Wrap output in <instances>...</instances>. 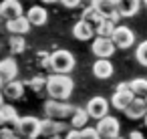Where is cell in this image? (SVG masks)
Here are the masks:
<instances>
[{"mask_svg":"<svg viewBox=\"0 0 147 139\" xmlns=\"http://www.w3.org/2000/svg\"><path fill=\"white\" fill-rule=\"evenodd\" d=\"M95 127H97V131H99V135H101L103 139H115V137H119V131H121L119 119H115V117H111V115L99 119Z\"/></svg>","mask_w":147,"mask_h":139,"instance_id":"8","label":"cell"},{"mask_svg":"<svg viewBox=\"0 0 147 139\" xmlns=\"http://www.w3.org/2000/svg\"><path fill=\"white\" fill-rule=\"evenodd\" d=\"M26 16H28V20H30L32 26H42V24H47V20H49V12H47V8L40 6V4L30 6V8L26 10Z\"/></svg>","mask_w":147,"mask_h":139,"instance_id":"18","label":"cell"},{"mask_svg":"<svg viewBox=\"0 0 147 139\" xmlns=\"http://www.w3.org/2000/svg\"><path fill=\"white\" fill-rule=\"evenodd\" d=\"M20 14H24L22 0H2V2H0V16L2 18L10 20V18L20 16Z\"/></svg>","mask_w":147,"mask_h":139,"instance_id":"11","label":"cell"},{"mask_svg":"<svg viewBox=\"0 0 147 139\" xmlns=\"http://www.w3.org/2000/svg\"><path fill=\"white\" fill-rule=\"evenodd\" d=\"M14 139H22V137H20V135H16V137H14Z\"/></svg>","mask_w":147,"mask_h":139,"instance_id":"38","label":"cell"},{"mask_svg":"<svg viewBox=\"0 0 147 139\" xmlns=\"http://www.w3.org/2000/svg\"><path fill=\"white\" fill-rule=\"evenodd\" d=\"M143 4H145V6H147V0H143Z\"/></svg>","mask_w":147,"mask_h":139,"instance_id":"40","label":"cell"},{"mask_svg":"<svg viewBox=\"0 0 147 139\" xmlns=\"http://www.w3.org/2000/svg\"><path fill=\"white\" fill-rule=\"evenodd\" d=\"M143 119H145V127H147V115H145V117H143Z\"/></svg>","mask_w":147,"mask_h":139,"instance_id":"37","label":"cell"},{"mask_svg":"<svg viewBox=\"0 0 147 139\" xmlns=\"http://www.w3.org/2000/svg\"><path fill=\"white\" fill-rule=\"evenodd\" d=\"M30 20H28V16L26 14H20V16H16V18H10V20H6V30L10 32V34H26L28 30H30Z\"/></svg>","mask_w":147,"mask_h":139,"instance_id":"14","label":"cell"},{"mask_svg":"<svg viewBox=\"0 0 147 139\" xmlns=\"http://www.w3.org/2000/svg\"><path fill=\"white\" fill-rule=\"evenodd\" d=\"M4 101H6V99H4V95H2V91H0V107H2V105H4Z\"/></svg>","mask_w":147,"mask_h":139,"instance_id":"33","label":"cell"},{"mask_svg":"<svg viewBox=\"0 0 147 139\" xmlns=\"http://www.w3.org/2000/svg\"><path fill=\"white\" fill-rule=\"evenodd\" d=\"M91 51L97 59H111L113 53L117 51V45L111 36H97L91 45Z\"/></svg>","mask_w":147,"mask_h":139,"instance_id":"7","label":"cell"},{"mask_svg":"<svg viewBox=\"0 0 147 139\" xmlns=\"http://www.w3.org/2000/svg\"><path fill=\"white\" fill-rule=\"evenodd\" d=\"M28 87L34 93H42V91H47V79L45 77H32L28 81Z\"/></svg>","mask_w":147,"mask_h":139,"instance_id":"27","label":"cell"},{"mask_svg":"<svg viewBox=\"0 0 147 139\" xmlns=\"http://www.w3.org/2000/svg\"><path fill=\"white\" fill-rule=\"evenodd\" d=\"M0 91H2V81H0Z\"/></svg>","mask_w":147,"mask_h":139,"instance_id":"39","label":"cell"},{"mask_svg":"<svg viewBox=\"0 0 147 139\" xmlns=\"http://www.w3.org/2000/svg\"><path fill=\"white\" fill-rule=\"evenodd\" d=\"M59 2L65 6V8H77L83 4V0H59Z\"/></svg>","mask_w":147,"mask_h":139,"instance_id":"30","label":"cell"},{"mask_svg":"<svg viewBox=\"0 0 147 139\" xmlns=\"http://www.w3.org/2000/svg\"><path fill=\"white\" fill-rule=\"evenodd\" d=\"M8 47H10V53H14V55L24 53V51H26L24 34H10V38H8Z\"/></svg>","mask_w":147,"mask_h":139,"instance_id":"24","label":"cell"},{"mask_svg":"<svg viewBox=\"0 0 147 139\" xmlns=\"http://www.w3.org/2000/svg\"><path fill=\"white\" fill-rule=\"evenodd\" d=\"M89 119H91V115L87 113V109L77 107V109H75V113H73V117L69 119V123H71V127H73V129H83V127H87Z\"/></svg>","mask_w":147,"mask_h":139,"instance_id":"21","label":"cell"},{"mask_svg":"<svg viewBox=\"0 0 147 139\" xmlns=\"http://www.w3.org/2000/svg\"><path fill=\"white\" fill-rule=\"evenodd\" d=\"M123 113H125V117H129V119H143V117L147 115V101H145V97H135V99L131 101V105H129Z\"/></svg>","mask_w":147,"mask_h":139,"instance_id":"15","label":"cell"},{"mask_svg":"<svg viewBox=\"0 0 147 139\" xmlns=\"http://www.w3.org/2000/svg\"><path fill=\"white\" fill-rule=\"evenodd\" d=\"M40 123H42V119L28 115V117H20L14 129L22 139H32V137H40Z\"/></svg>","mask_w":147,"mask_h":139,"instance_id":"5","label":"cell"},{"mask_svg":"<svg viewBox=\"0 0 147 139\" xmlns=\"http://www.w3.org/2000/svg\"><path fill=\"white\" fill-rule=\"evenodd\" d=\"M75 105H71L69 101H59V99H51L45 103V115L53 117V119H71L75 113Z\"/></svg>","mask_w":147,"mask_h":139,"instance_id":"3","label":"cell"},{"mask_svg":"<svg viewBox=\"0 0 147 139\" xmlns=\"http://www.w3.org/2000/svg\"><path fill=\"white\" fill-rule=\"evenodd\" d=\"M135 97H137V95L131 91L129 83H119L117 89H115V93H113V97H111V105H113V109H117V111H125V109L131 105V101H133Z\"/></svg>","mask_w":147,"mask_h":139,"instance_id":"4","label":"cell"},{"mask_svg":"<svg viewBox=\"0 0 147 139\" xmlns=\"http://www.w3.org/2000/svg\"><path fill=\"white\" fill-rule=\"evenodd\" d=\"M129 87H131V91L137 97H145L147 95V79H133V81H129Z\"/></svg>","mask_w":147,"mask_h":139,"instance_id":"26","label":"cell"},{"mask_svg":"<svg viewBox=\"0 0 147 139\" xmlns=\"http://www.w3.org/2000/svg\"><path fill=\"white\" fill-rule=\"evenodd\" d=\"M135 59L139 61V65L147 67V40H143L141 45H137V51H135Z\"/></svg>","mask_w":147,"mask_h":139,"instance_id":"28","label":"cell"},{"mask_svg":"<svg viewBox=\"0 0 147 139\" xmlns=\"http://www.w3.org/2000/svg\"><path fill=\"white\" fill-rule=\"evenodd\" d=\"M97 34V30H95V26L91 24V22H87V20H79L75 26H73V36L77 38V40H91L93 36Z\"/></svg>","mask_w":147,"mask_h":139,"instance_id":"17","label":"cell"},{"mask_svg":"<svg viewBox=\"0 0 147 139\" xmlns=\"http://www.w3.org/2000/svg\"><path fill=\"white\" fill-rule=\"evenodd\" d=\"M115 4H117V10L121 12V16L129 18V16H135L139 12L141 0H115Z\"/></svg>","mask_w":147,"mask_h":139,"instance_id":"19","label":"cell"},{"mask_svg":"<svg viewBox=\"0 0 147 139\" xmlns=\"http://www.w3.org/2000/svg\"><path fill=\"white\" fill-rule=\"evenodd\" d=\"M53 73H63V75H69L73 69H75V55L67 49H59L55 53H51V67H49Z\"/></svg>","mask_w":147,"mask_h":139,"instance_id":"2","label":"cell"},{"mask_svg":"<svg viewBox=\"0 0 147 139\" xmlns=\"http://www.w3.org/2000/svg\"><path fill=\"white\" fill-rule=\"evenodd\" d=\"M81 133H83V139H103V137L99 135L97 127H83Z\"/></svg>","mask_w":147,"mask_h":139,"instance_id":"29","label":"cell"},{"mask_svg":"<svg viewBox=\"0 0 147 139\" xmlns=\"http://www.w3.org/2000/svg\"><path fill=\"white\" fill-rule=\"evenodd\" d=\"M91 4H93L103 16H111L113 12H117L115 0H91Z\"/></svg>","mask_w":147,"mask_h":139,"instance_id":"23","label":"cell"},{"mask_svg":"<svg viewBox=\"0 0 147 139\" xmlns=\"http://www.w3.org/2000/svg\"><path fill=\"white\" fill-rule=\"evenodd\" d=\"M113 63L109 61V59H97L95 63H93V75H95V79H101V81H107V79H111L113 77Z\"/></svg>","mask_w":147,"mask_h":139,"instance_id":"16","label":"cell"},{"mask_svg":"<svg viewBox=\"0 0 147 139\" xmlns=\"http://www.w3.org/2000/svg\"><path fill=\"white\" fill-rule=\"evenodd\" d=\"M75 83L69 75L63 73H53L47 77V95L51 99H59V101H67L73 95Z\"/></svg>","mask_w":147,"mask_h":139,"instance_id":"1","label":"cell"},{"mask_svg":"<svg viewBox=\"0 0 147 139\" xmlns=\"http://www.w3.org/2000/svg\"><path fill=\"white\" fill-rule=\"evenodd\" d=\"M18 113H16V109L10 105V103H4L2 107H0V123L2 125H10V127H16V123H18Z\"/></svg>","mask_w":147,"mask_h":139,"instance_id":"20","label":"cell"},{"mask_svg":"<svg viewBox=\"0 0 147 139\" xmlns=\"http://www.w3.org/2000/svg\"><path fill=\"white\" fill-rule=\"evenodd\" d=\"M145 101H147V95H145Z\"/></svg>","mask_w":147,"mask_h":139,"instance_id":"43","label":"cell"},{"mask_svg":"<svg viewBox=\"0 0 147 139\" xmlns=\"http://www.w3.org/2000/svg\"><path fill=\"white\" fill-rule=\"evenodd\" d=\"M24 89H26L24 83L18 81V79H14V81L2 85V95H4L6 101H18V99L24 97Z\"/></svg>","mask_w":147,"mask_h":139,"instance_id":"12","label":"cell"},{"mask_svg":"<svg viewBox=\"0 0 147 139\" xmlns=\"http://www.w3.org/2000/svg\"><path fill=\"white\" fill-rule=\"evenodd\" d=\"M127 137H129V139H145V135H143V133H141L139 129H135V131H131V133H129Z\"/></svg>","mask_w":147,"mask_h":139,"instance_id":"32","label":"cell"},{"mask_svg":"<svg viewBox=\"0 0 147 139\" xmlns=\"http://www.w3.org/2000/svg\"><path fill=\"white\" fill-rule=\"evenodd\" d=\"M0 127H4V125H2V123H0Z\"/></svg>","mask_w":147,"mask_h":139,"instance_id":"42","label":"cell"},{"mask_svg":"<svg viewBox=\"0 0 147 139\" xmlns=\"http://www.w3.org/2000/svg\"><path fill=\"white\" fill-rule=\"evenodd\" d=\"M115 28H117V22H113L111 18H103V22L101 24H97L95 26V30H97V36H113V32H115Z\"/></svg>","mask_w":147,"mask_h":139,"instance_id":"25","label":"cell"},{"mask_svg":"<svg viewBox=\"0 0 147 139\" xmlns=\"http://www.w3.org/2000/svg\"><path fill=\"white\" fill-rule=\"evenodd\" d=\"M22 2H28V0H22Z\"/></svg>","mask_w":147,"mask_h":139,"instance_id":"41","label":"cell"},{"mask_svg":"<svg viewBox=\"0 0 147 139\" xmlns=\"http://www.w3.org/2000/svg\"><path fill=\"white\" fill-rule=\"evenodd\" d=\"M0 20H2V16H0Z\"/></svg>","mask_w":147,"mask_h":139,"instance_id":"44","label":"cell"},{"mask_svg":"<svg viewBox=\"0 0 147 139\" xmlns=\"http://www.w3.org/2000/svg\"><path fill=\"white\" fill-rule=\"evenodd\" d=\"M115 139H129V137H121V135H119V137H115Z\"/></svg>","mask_w":147,"mask_h":139,"instance_id":"36","label":"cell"},{"mask_svg":"<svg viewBox=\"0 0 147 139\" xmlns=\"http://www.w3.org/2000/svg\"><path fill=\"white\" fill-rule=\"evenodd\" d=\"M45 139H63L61 135H53V137H45Z\"/></svg>","mask_w":147,"mask_h":139,"instance_id":"35","label":"cell"},{"mask_svg":"<svg viewBox=\"0 0 147 139\" xmlns=\"http://www.w3.org/2000/svg\"><path fill=\"white\" fill-rule=\"evenodd\" d=\"M16 75H18V63L14 59H2L0 61V81H2V85L14 81Z\"/></svg>","mask_w":147,"mask_h":139,"instance_id":"13","label":"cell"},{"mask_svg":"<svg viewBox=\"0 0 147 139\" xmlns=\"http://www.w3.org/2000/svg\"><path fill=\"white\" fill-rule=\"evenodd\" d=\"M40 2H47V4H53V2H59V0H40Z\"/></svg>","mask_w":147,"mask_h":139,"instance_id":"34","label":"cell"},{"mask_svg":"<svg viewBox=\"0 0 147 139\" xmlns=\"http://www.w3.org/2000/svg\"><path fill=\"white\" fill-rule=\"evenodd\" d=\"M81 18H83V20H87V22H91L93 26H97V24H101V22H103V18H105V16H103V14H101L93 4H87V6L83 8Z\"/></svg>","mask_w":147,"mask_h":139,"instance_id":"22","label":"cell"},{"mask_svg":"<svg viewBox=\"0 0 147 139\" xmlns=\"http://www.w3.org/2000/svg\"><path fill=\"white\" fill-rule=\"evenodd\" d=\"M65 139H83L81 129H71L69 133H65Z\"/></svg>","mask_w":147,"mask_h":139,"instance_id":"31","label":"cell"},{"mask_svg":"<svg viewBox=\"0 0 147 139\" xmlns=\"http://www.w3.org/2000/svg\"><path fill=\"white\" fill-rule=\"evenodd\" d=\"M111 38L115 40L117 49H123V51L129 49V47H133V43H135V34H133V30L127 28V26H121V24H117V28H115V32H113Z\"/></svg>","mask_w":147,"mask_h":139,"instance_id":"10","label":"cell"},{"mask_svg":"<svg viewBox=\"0 0 147 139\" xmlns=\"http://www.w3.org/2000/svg\"><path fill=\"white\" fill-rule=\"evenodd\" d=\"M85 109H87V113L91 115V119L99 121V119L107 117V113H109V101H107L105 97H91Z\"/></svg>","mask_w":147,"mask_h":139,"instance_id":"9","label":"cell"},{"mask_svg":"<svg viewBox=\"0 0 147 139\" xmlns=\"http://www.w3.org/2000/svg\"><path fill=\"white\" fill-rule=\"evenodd\" d=\"M73 127L71 123H67V119H53V117H45L40 123V135L42 137H53V135H63L69 133Z\"/></svg>","mask_w":147,"mask_h":139,"instance_id":"6","label":"cell"}]
</instances>
